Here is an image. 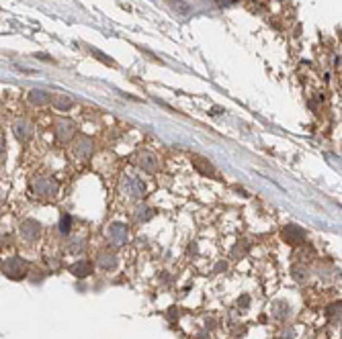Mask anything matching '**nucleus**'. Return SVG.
<instances>
[{
  "label": "nucleus",
  "instance_id": "f257e3e1",
  "mask_svg": "<svg viewBox=\"0 0 342 339\" xmlns=\"http://www.w3.org/2000/svg\"><path fill=\"white\" fill-rule=\"evenodd\" d=\"M123 233H125L123 227H113V229H111V239H113V243H123V241H125Z\"/></svg>",
  "mask_w": 342,
  "mask_h": 339
}]
</instances>
